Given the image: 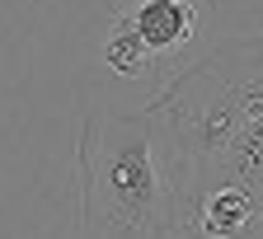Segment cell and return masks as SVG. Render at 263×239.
Masks as SVG:
<instances>
[{
  "instance_id": "cell-1",
  "label": "cell",
  "mask_w": 263,
  "mask_h": 239,
  "mask_svg": "<svg viewBox=\"0 0 263 239\" xmlns=\"http://www.w3.org/2000/svg\"><path fill=\"white\" fill-rule=\"evenodd\" d=\"M151 113L183 164L174 239H263V28L212 38Z\"/></svg>"
},
{
  "instance_id": "cell-2",
  "label": "cell",
  "mask_w": 263,
  "mask_h": 239,
  "mask_svg": "<svg viewBox=\"0 0 263 239\" xmlns=\"http://www.w3.org/2000/svg\"><path fill=\"white\" fill-rule=\"evenodd\" d=\"M80 225L104 239H174L183 164L151 108H99L76 141Z\"/></svg>"
},
{
  "instance_id": "cell-3",
  "label": "cell",
  "mask_w": 263,
  "mask_h": 239,
  "mask_svg": "<svg viewBox=\"0 0 263 239\" xmlns=\"http://www.w3.org/2000/svg\"><path fill=\"white\" fill-rule=\"evenodd\" d=\"M212 47V0H118L99 66L132 85H155V94Z\"/></svg>"
}]
</instances>
